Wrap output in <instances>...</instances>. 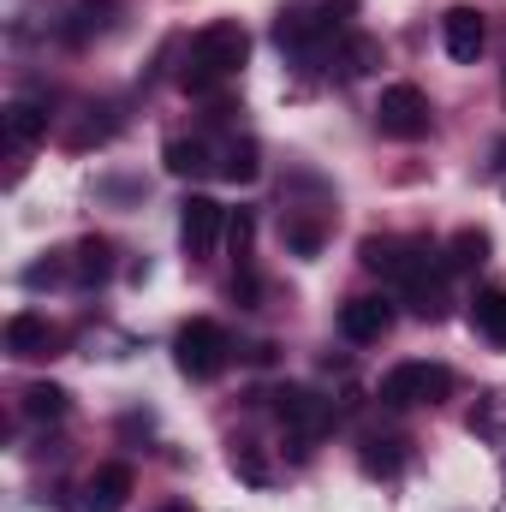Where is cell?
<instances>
[{"label":"cell","mask_w":506,"mask_h":512,"mask_svg":"<svg viewBox=\"0 0 506 512\" xmlns=\"http://www.w3.org/2000/svg\"><path fill=\"white\" fill-rule=\"evenodd\" d=\"M245 60H251V30L233 24V18H215V24H203V30L191 36V54H185L179 84H185L191 96H209V90L227 84Z\"/></svg>","instance_id":"6da1fadb"},{"label":"cell","mask_w":506,"mask_h":512,"mask_svg":"<svg viewBox=\"0 0 506 512\" xmlns=\"http://www.w3.org/2000/svg\"><path fill=\"white\" fill-rule=\"evenodd\" d=\"M173 358H179V376H191V382H215V376L227 370V358H233V340H227L221 322L191 316V322L173 334Z\"/></svg>","instance_id":"7a4b0ae2"},{"label":"cell","mask_w":506,"mask_h":512,"mask_svg":"<svg viewBox=\"0 0 506 512\" xmlns=\"http://www.w3.org/2000/svg\"><path fill=\"white\" fill-rule=\"evenodd\" d=\"M453 393V370L447 364H429V358H411L399 370L381 376V405L405 411V405H441Z\"/></svg>","instance_id":"3957f363"},{"label":"cell","mask_w":506,"mask_h":512,"mask_svg":"<svg viewBox=\"0 0 506 512\" xmlns=\"http://www.w3.org/2000/svg\"><path fill=\"white\" fill-rule=\"evenodd\" d=\"M376 126H381V137L417 143V137H429V126H435V108H429V96L417 84H387L381 102H376Z\"/></svg>","instance_id":"277c9868"},{"label":"cell","mask_w":506,"mask_h":512,"mask_svg":"<svg viewBox=\"0 0 506 512\" xmlns=\"http://www.w3.org/2000/svg\"><path fill=\"white\" fill-rule=\"evenodd\" d=\"M274 411H280L286 435L298 441V453H310V441H322L328 423H334V405H328L316 387H280V393H274Z\"/></svg>","instance_id":"5b68a950"},{"label":"cell","mask_w":506,"mask_h":512,"mask_svg":"<svg viewBox=\"0 0 506 512\" xmlns=\"http://www.w3.org/2000/svg\"><path fill=\"white\" fill-rule=\"evenodd\" d=\"M221 227H227V209L215 203V197H203V191H191L185 203H179V245L191 262H209L215 245H221Z\"/></svg>","instance_id":"8992f818"},{"label":"cell","mask_w":506,"mask_h":512,"mask_svg":"<svg viewBox=\"0 0 506 512\" xmlns=\"http://www.w3.org/2000/svg\"><path fill=\"white\" fill-rule=\"evenodd\" d=\"M399 298L411 304V316L441 322V316H447V262H435V251H429L405 280H399Z\"/></svg>","instance_id":"52a82bcc"},{"label":"cell","mask_w":506,"mask_h":512,"mask_svg":"<svg viewBox=\"0 0 506 512\" xmlns=\"http://www.w3.org/2000/svg\"><path fill=\"white\" fill-rule=\"evenodd\" d=\"M423 256H429L423 239H393V233H376V239H364V245H358V262H364L370 274H381V280H393V286H399Z\"/></svg>","instance_id":"ba28073f"},{"label":"cell","mask_w":506,"mask_h":512,"mask_svg":"<svg viewBox=\"0 0 506 512\" xmlns=\"http://www.w3.org/2000/svg\"><path fill=\"white\" fill-rule=\"evenodd\" d=\"M387 328H393V298L364 292V298H346V304H340V334H346L352 346H370Z\"/></svg>","instance_id":"9c48e42d"},{"label":"cell","mask_w":506,"mask_h":512,"mask_svg":"<svg viewBox=\"0 0 506 512\" xmlns=\"http://www.w3.org/2000/svg\"><path fill=\"white\" fill-rule=\"evenodd\" d=\"M441 42H447V54H453L459 66H477V54H483V42H489L483 12H477V6H447V18H441Z\"/></svg>","instance_id":"30bf717a"},{"label":"cell","mask_w":506,"mask_h":512,"mask_svg":"<svg viewBox=\"0 0 506 512\" xmlns=\"http://www.w3.org/2000/svg\"><path fill=\"white\" fill-rule=\"evenodd\" d=\"M6 352L12 358H54L60 352V328L42 316V310H18L6 322Z\"/></svg>","instance_id":"8fae6325"},{"label":"cell","mask_w":506,"mask_h":512,"mask_svg":"<svg viewBox=\"0 0 506 512\" xmlns=\"http://www.w3.org/2000/svg\"><path fill=\"white\" fill-rule=\"evenodd\" d=\"M131 465H102L96 477H90V489H84V512H120L131 495Z\"/></svg>","instance_id":"7c38bea8"},{"label":"cell","mask_w":506,"mask_h":512,"mask_svg":"<svg viewBox=\"0 0 506 512\" xmlns=\"http://www.w3.org/2000/svg\"><path fill=\"white\" fill-rule=\"evenodd\" d=\"M441 262H447V274H471V268H483V262H489V233H483V227H459V233L447 239Z\"/></svg>","instance_id":"4fadbf2b"},{"label":"cell","mask_w":506,"mask_h":512,"mask_svg":"<svg viewBox=\"0 0 506 512\" xmlns=\"http://www.w3.org/2000/svg\"><path fill=\"white\" fill-rule=\"evenodd\" d=\"M471 328H477L483 340L506 346V292L501 286H483V292L471 298Z\"/></svg>","instance_id":"5bb4252c"},{"label":"cell","mask_w":506,"mask_h":512,"mask_svg":"<svg viewBox=\"0 0 506 512\" xmlns=\"http://www.w3.org/2000/svg\"><path fill=\"white\" fill-rule=\"evenodd\" d=\"M72 411V393L60 382H30L24 387V417H36V423H60Z\"/></svg>","instance_id":"9a60e30c"},{"label":"cell","mask_w":506,"mask_h":512,"mask_svg":"<svg viewBox=\"0 0 506 512\" xmlns=\"http://www.w3.org/2000/svg\"><path fill=\"white\" fill-rule=\"evenodd\" d=\"M161 161H167L173 179H197V173H209V143L203 137H173L161 149Z\"/></svg>","instance_id":"2e32d148"},{"label":"cell","mask_w":506,"mask_h":512,"mask_svg":"<svg viewBox=\"0 0 506 512\" xmlns=\"http://www.w3.org/2000/svg\"><path fill=\"white\" fill-rule=\"evenodd\" d=\"M6 137L12 143H36V137H48V108L42 102H6Z\"/></svg>","instance_id":"e0dca14e"},{"label":"cell","mask_w":506,"mask_h":512,"mask_svg":"<svg viewBox=\"0 0 506 512\" xmlns=\"http://www.w3.org/2000/svg\"><path fill=\"white\" fill-rule=\"evenodd\" d=\"M72 274H78L84 286L108 280V274H114V245H108V239H84V245L72 251Z\"/></svg>","instance_id":"ac0fdd59"},{"label":"cell","mask_w":506,"mask_h":512,"mask_svg":"<svg viewBox=\"0 0 506 512\" xmlns=\"http://www.w3.org/2000/svg\"><path fill=\"white\" fill-rule=\"evenodd\" d=\"M364 471L370 477H399V465H405V441H393V435H381V441H364Z\"/></svg>","instance_id":"d6986e66"},{"label":"cell","mask_w":506,"mask_h":512,"mask_svg":"<svg viewBox=\"0 0 506 512\" xmlns=\"http://www.w3.org/2000/svg\"><path fill=\"white\" fill-rule=\"evenodd\" d=\"M221 173H227L233 185H251L256 173H262V161H256V143H251V137H245V143H239V137L227 143V161H221Z\"/></svg>","instance_id":"ffe728a7"},{"label":"cell","mask_w":506,"mask_h":512,"mask_svg":"<svg viewBox=\"0 0 506 512\" xmlns=\"http://www.w3.org/2000/svg\"><path fill=\"white\" fill-rule=\"evenodd\" d=\"M233 471H239L245 483H256V489L268 483V465H262V453H256L251 441H233Z\"/></svg>","instance_id":"44dd1931"},{"label":"cell","mask_w":506,"mask_h":512,"mask_svg":"<svg viewBox=\"0 0 506 512\" xmlns=\"http://www.w3.org/2000/svg\"><path fill=\"white\" fill-rule=\"evenodd\" d=\"M376 60H381V48L370 42V36H358V42L346 48V60H340V72H346V78H358V72H370Z\"/></svg>","instance_id":"7402d4cb"},{"label":"cell","mask_w":506,"mask_h":512,"mask_svg":"<svg viewBox=\"0 0 506 512\" xmlns=\"http://www.w3.org/2000/svg\"><path fill=\"white\" fill-rule=\"evenodd\" d=\"M286 245L298 256H316L322 251V227H316V221H286Z\"/></svg>","instance_id":"603a6c76"},{"label":"cell","mask_w":506,"mask_h":512,"mask_svg":"<svg viewBox=\"0 0 506 512\" xmlns=\"http://www.w3.org/2000/svg\"><path fill=\"white\" fill-rule=\"evenodd\" d=\"M155 512H191V507L185 501H167V507H155Z\"/></svg>","instance_id":"cb8c5ba5"},{"label":"cell","mask_w":506,"mask_h":512,"mask_svg":"<svg viewBox=\"0 0 506 512\" xmlns=\"http://www.w3.org/2000/svg\"><path fill=\"white\" fill-rule=\"evenodd\" d=\"M501 191H506V179H501Z\"/></svg>","instance_id":"d4e9b609"}]
</instances>
